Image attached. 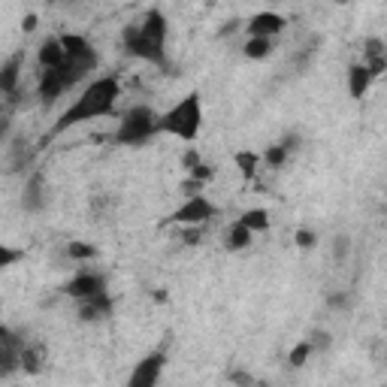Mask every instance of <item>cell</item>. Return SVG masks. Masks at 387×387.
<instances>
[{
	"instance_id": "cell-1",
	"label": "cell",
	"mask_w": 387,
	"mask_h": 387,
	"mask_svg": "<svg viewBox=\"0 0 387 387\" xmlns=\"http://www.w3.org/2000/svg\"><path fill=\"white\" fill-rule=\"evenodd\" d=\"M118 97H121V82L115 79V76H100V79H94L79 97H76V103L67 106L64 115L52 124V131L45 133L43 142L58 140L60 133H67L76 124H85V121H97V118L115 115Z\"/></svg>"
},
{
	"instance_id": "cell-2",
	"label": "cell",
	"mask_w": 387,
	"mask_h": 387,
	"mask_svg": "<svg viewBox=\"0 0 387 387\" xmlns=\"http://www.w3.org/2000/svg\"><path fill=\"white\" fill-rule=\"evenodd\" d=\"M200 127H203V97L191 91V94H185L176 106H170V109L161 115V133H170V136H179L181 142H197V136H200Z\"/></svg>"
},
{
	"instance_id": "cell-3",
	"label": "cell",
	"mask_w": 387,
	"mask_h": 387,
	"mask_svg": "<svg viewBox=\"0 0 387 387\" xmlns=\"http://www.w3.org/2000/svg\"><path fill=\"white\" fill-rule=\"evenodd\" d=\"M157 133H161V115H157L151 106L136 103L121 115L118 131L112 133V142H115V146L140 148V146H146V142L155 140Z\"/></svg>"
},
{
	"instance_id": "cell-4",
	"label": "cell",
	"mask_w": 387,
	"mask_h": 387,
	"mask_svg": "<svg viewBox=\"0 0 387 387\" xmlns=\"http://www.w3.org/2000/svg\"><path fill=\"white\" fill-rule=\"evenodd\" d=\"M118 45L124 49V55L140 58V60H146V64H151V67H161V70H166V67H170V58H166V45L151 43L148 36L142 34L140 21H133V25H127L124 30H121Z\"/></svg>"
},
{
	"instance_id": "cell-5",
	"label": "cell",
	"mask_w": 387,
	"mask_h": 387,
	"mask_svg": "<svg viewBox=\"0 0 387 387\" xmlns=\"http://www.w3.org/2000/svg\"><path fill=\"white\" fill-rule=\"evenodd\" d=\"M218 215H221V209H218L209 197L194 194V197H185V203H181L166 221L179 224V227H185V224H209L212 218H218Z\"/></svg>"
},
{
	"instance_id": "cell-6",
	"label": "cell",
	"mask_w": 387,
	"mask_h": 387,
	"mask_svg": "<svg viewBox=\"0 0 387 387\" xmlns=\"http://www.w3.org/2000/svg\"><path fill=\"white\" fill-rule=\"evenodd\" d=\"M49 206V179L43 170H30L25 179V191H21V209L30 215H40Z\"/></svg>"
},
{
	"instance_id": "cell-7",
	"label": "cell",
	"mask_w": 387,
	"mask_h": 387,
	"mask_svg": "<svg viewBox=\"0 0 387 387\" xmlns=\"http://www.w3.org/2000/svg\"><path fill=\"white\" fill-rule=\"evenodd\" d=\"M166 366V351H151L133 366V373L127 375V387H155L164 375Z\"/></svg>"
},
{
	"instance_id": "cell-8",
	"label": "cell",
	"mask_w": 387,
	"mask_h": 387,
	"mask_svg": "<svg viewBox=\"0 0 387 387\" xmlns=\"http://www.w3.org/2000/svg\"><path fill=\"white\" fill-rule=\"evenodd\" d=\"M103 291H109V282H106V276L97 269L76 272L70 282L64 285V294L73 300H85V297H94V294H103Z\"/></svg>"
},
{
	"instance_id": "cell-9",
	"label": "cell",
	"mask_w": 387,
	"mask_h": 387,
	"mask_svg": "<svg viewBox=\"0 0 387 387\" xmlns=\"http://www.w3.org/2000/svg\"><path fill=\"white\" fill-rule=\"evenodd\" d=\"M112 309H115V300L109 297V291L94 294V297H85V300H76V318L82 324H100L112 315Z\"/></svg>"
},
{
	"instance_id": "cell-10",
	"label": "cell",
	"mask_w": 387,
	"mask_h": 387,
	"mask_svg": "<svg viewBox=\"0 0 387 387\" xmlns=\"http://www.w3.org/2000/svg\"><path fill=\"white\" fill-rule=\"evenodd\" d=\"M60 43H64V49H67V60H73V64H85V67H91V70H97L100 58H97V49L91 45L88 36L60 34Z\"/></svg>"
},
{
	"instance_id": "cell-11",
	"label": "cell",
	"mask_w": 387,
	"mask_h": 387,
	"mask_svg": "<svg viewBox=\"0 0 387 387\" xmlns=\"http://www.w3.org/2000/svg\"><path fill=\"white\" fill-rule=\"evenodd\" d=\"M285 27H287V19L282 12H272V10L254 12L252 19L245 21V34L248 36H278Z\"/></svg>"
},
{
	"instance_id": "cell-12",
	"label": "cell",
	"mask_w": 387,
	"mask_h": 387,
	"mask_svg": "<svg viewBox=\"0 0 387 387\" xmlns=\"http://www.w3.org/2000/svg\"><path fill=\"white\" fill-rule=\"evenodd\" d=\"M30 164H34V151H30V142L25 136H10V142H6V173H25L30 170Z\"/></svg>"
},
{
	"instance_id": "cell-13",
	"label": "cell",
	"mask_w": 387,
	"mask_h": 387,
	"mask_svg": "<svg viewBox=\"0 0 387 387\" xmlns=\"http://www.w3.org/2000/svg\"><path fill=\"white\" fill-rule=\"evenodd\" d=\"M363 64H366V70L375 76H384L387 73V43L382 36H366L363 40Z\"/></svg>"
},
{
	"instance_id": "cell-14",
	"label": "cell",
	"mask_w": 387,
	"mask_h": 387,
	"mask_svg": "<svg viewBox=\"0 0 387 387\" xmlns=\"http://www.w3.org/2000/svg\"><path fill=\"white\" fill-rule=\"evenodd\" d=\"M36 64L40 70H58V67L67 64V49L60 43V36H45L36 49Z\"/></svg>"
},
{
	"instance_id": "cell-15",
	"label": "cell",
	"mask_w": 387,
	"mask_h": 387,
	"mask_svg": "<svg viewBox=\"0 0 387 387\" xmlns=\"http://www.w3.org/2000/svg\"><path fill=\"white\" fill-rule=\"evenodd\" d=\"M67 91V82L64 76H60V70H43L40 79H36V97H40L43 106H52L58 103V97Z\"/></svg>"
},
{
	"instance_id": "cell-16",
	"label": "cell",
	"mask_w": 387,
	"mask_h": 387,
	"mask_svg": "<svg viewBox=\"0 0 387 387\" xmlns=\"http://www.w3.org/2000/svg\"><path fill=\"white\" fill-rule=\"evenodd\" d=\"M21 64H25V55L21 52H15L3 60V67H0V94L3 97H12L15 91L21 88Z\"/></svg>"
},
{
	"instance_id": "cell-17",
	"label": "cell",
	"mask_w": 387,
	"mask_h": 387,
	"mask_svg": "<svg viewBox=\"0 0 387 387\" xmlns=\"http://www.w3.org/2000/svg\"><path fill=\"white\" fill-rule=\"evenodd\" d=\"M373 82H375V76L366 70L363 60L348 67V97H351V100H363V97L369 94V88H373Z\"/></svg>"
},
{
	"instance_id": "cell-18",
	"label": "cell",
	"mask_w": 387,
	"mask_h": 387,
	"mask_svg": "<svg viewBox=\"0 0 387 387\" xmlns=\"http://www.w3.org/2000/svg\"><path fill=\"white\" fill-rule=\"evenodd\" d=\"M140 27H142V34H146L151 43L166 45V34H170V21H166V15H164L161 10H148V12L140 19Z\"/></svg>"
},
{
	"instance_id": "cell-19",
	"label": "cell",
	"mask_w": 387,
	"mask_h": 387,
	"mask_svg": "<svg viewBox=\"0 0 387 387\" xmlns=\"http://www.w3.org/2000/svg\"><path fill=\"white\" fill-rule=\"evenodd\" d=\"M45 366V348L40 342H27L21 345V373L25 375H40Z\"/></svg>"
},
{
	"instance_id": "cell-20",
	"label": "cell",
	"mask_w": 387,
	"mask_h": 387,
	"mask_svg": "<svg viewBox=\"0 0 387 387\" xmlns=\"http://www.w3.org/2000/svg\"><path fill=\"white\" fill-rule=\"evenodd\" d=\"M252 242H254V230H248L239 218L227 227V233H224V248L227 252H245V248H252Z\"/></svg>"
},
{
	"instance_id": "cell-21",
	"label": "cell",
	"mask_w": 387,
	"mask_h": 387,
	"mask_svg": "<svg viewBox=\"0 0 387 387\" xmlns=\"http://www.w3.org/2000/svg\"><path fill=\"white\" fill-rule=\"evenodd\" d=\"M276 52V36H248L242 43V55L248 60H267Z\"/></svg>"
},
{
	"instance_id": "cell-22",
	"label": "cell",
	"mask_w": 387,
	"mask_h": 387,
	"mask_svg": "<svg viewBox=\"0 0 387 387\" xmlns=\"http://www.w3.org/2000/svg\"><path fill=\"white\" fill-rule=\"evenodd\" d=\"M233 161H236L242 179L252 181V179L257 176V170H261V164H263V155H257V151L245 148V151H236V155H233Z\"/></svg>"
},
{
	"instance_id": "cell-23",
	"label": "cell",
	"mask_w": 387,
	"mask_h": 387,
	"mask_svg": "<svg viewBox=\"0 0 387 387\" xmlns=\"http://www.w3.org/2000/svg\"><path fill=\"white\" fill-rule=\"evenodd\" d=\"M67 257L76 263H88V261H97L100 252H97V245H91V242L73 239V242H67Z\"/></svg>"
},
{
	"instance_id": "cell-24",
	"label": "cell",
	"mask_w": 387,
	"mask_h": 387,
	"mask_svg": "<svg viewBox=\"0 0 387 387\" xmlns=\"http://www.w3.org/2000/svg\"><path fill=\"white\" fill-rule=\"evenodd\" d=\"M239 221L248 227V230L254 233H267L269 230V212L267 209H245L239 215Z\"/></svg>"
},
{
	"instance_id": "cell-25",
	"label": "cell",
	"mask_w": 387,
	"mask_h": 387,
	"mask_svg": "<svg viewBox=\"0 0 387 387\" xmlns=\"http://www.w3.org/2000/svg\"><path fill=\"white\" fill-rule=\"evenodd\" d=\"M324 306H327L330 312L348 315L354 309V297H351V291H330L327 297H324Z\"/></svg>"
},
{
	"instance_id": "cell-26",
	"label": "cell",
	"mask_w": 387,
	"mask_h": 387,
	"mask_svg": "<svg viewBox=\"0 0 387 387\" xmlns=\"http://www.w3.org/2000/svg\"><path fill=\"white\" fill-rule=\"evenodd\" d=\"M287 161H291V151H287L282 142H272V146H267V151H263V164H267L269 170H282Z\"/></svg>"
},
{
	"instance_id": "cell-27",
	"label": "cell",
	"mask_w": 387,
	"mask_h": 387,
	"mask_svg": "<svg viewBox=\"0 0 387 387\" xmlns=\"http://www.w3.org/2000/svg\"><path fill=\"white\" fill-rule=\"evenodd\" d=\"M312 354H315L312 342H309V339H302V342H297V345L291 348V354H287V366H291V369H302Z\"/></svg>"
},
{
	"instance_id": "cell-28",
	"label": "cell",
	"mask_w": 387,
	"mask_h": 387,
	"mask_svg": "<svg viewBox=\"0 0 387 387\" xmlns=\"http://www.w3.org/2000/svg\"><path fill=\"white\" fill-rule=\"evenodd\" d=\"M351 248H354L351 236H348V233H336V236H333V245H330V257L336 263H345L348 257H351Z\"/></svg>"
},
{
	"instance_id": "cell-29",
	"label": "cell",
	"mask_w": 387,
	"mask_h": 387,
	"mask_svg": "<svg viewBox=\"0 0 387 387\" xmlns=\"http://www.w3.org/2000/svg\"><path fill=\"white\" fill-rule=\"evenodd\" d=\"M179 239H181V245H188V248L203 245V239H206V224H185L179 230Z\"/></svg>"
},
{
	"instance_id": "cell-30",
	"label": "cell",
	"mask_w": 387,
	"mask_h": 387,
	"mask_svg": "<svg viewBox=\"0 0 387 387\" xmlns=\"http://www.w3.org/2000/svg\"><path fill=\"white\" fill-rule=\"evenodd\" d=\"M309 342H312L315 348V354H327L330 348H333V333L330 330H324V327H315V330H309Z\"/></svg>"
},
{
	"instance_id": "cell-31",
	"label": "cell",
	"mask_w": 387,
	"mask_h": 387,
	"mask_svg": "<svg viewBox=\"0 0 387 387\" xmlns=\"http://www.w3.org/2000/svg\"><path fill=\"white\" fill-rule=\"evenodd\" d=\"M294 245L300 248V252H312L318 245V233L312 227H297V233H294Z\"/></svg>"
},
{
	"instance_id": "cell-32",
	"label": "cell",
	"mask_w": 387,
	"mask_h": 387,
	"mask_svg": "<svg viewBox=\"0 0 387 387\" xmlns=\"http://www.w3.org/2000/svg\"><path fill=\"white\" fill-rule=\"evenodd\" d=\"M19 261H25V248H12V245H0V267L3 269H10V267H15Z\"/></svg>"
},
{
	"instance_id": "cell-33",
	"label": "cell",
	"mask_w": 387,
	"mask_h": 387,
	"mask_svg": "<svg viewBox=\"0 0 387 387\" xmlns=\"http://www.w3.org/2000/svg\"><path fill=\"white\" fill-rule=\"evenodd\" d=\"M200 164H203V155H200V148H197L194 142H191V146H188L185 151H181V170L191 173L194 166H200Z\"/></svg>"
},
{
	"instance_id": "cell-34",
	"label": "cell",
	"mask_w": 387,
	"mask_h": 387,
	"mask_svg": "<svg viewBox=\"0 0 387 387\" xmlns=\"http://www.w3.org/2000/svg\"><path fill=\"white\" fill-rule=\"evenodd\" d=\"M203 188H206V181H200V179H194V176H188L185 181L179 185V191L185 194V197H194V194H203Z\"/></svg>"
},
{
	"instance_id": "cell-35",
	"label": "cell",
	"mask_w": 387,
	"mask_h": 387,
	"mask_svg": "<svg viewBox=\"0 0 387 387\" xmlns=\"http://www.w3.org/2000/svg\"><path fill=\"white\" fill-rule=\"evenodd\" d=\"M278 142H282V146H285L287 151H291V155H294V151H300V148H302V136H300L297 131L285 133V136H282V140H278Z\"/></svg>"
},
{
	"instance_id": "cell-36",
	"label": "cell",
	"mask_w": 387,
	"mask_h": 387,
	"mask_svg": "<svg viewBox=\"0 0 387 387\" xmlns=\"http://www.w3.org/2000/svg\"><path fill=\"white\" fill-rule=\"evenodd\" d=\"M188 176H194V179H200V181H206V185H209V181L215 179V173H212V166H209L206 161H203L200 166H194V170L188 173Z\"/></svg>"
},
{
	"instance_id": "cell-37",
	"label": "cell",
	"mask_w": 387,
	"mask_h": 387,
	"mask_svg": "<svg viewBox=\"0 0 387 387\" xmlns=\"http://www.w3.org/2000/svg\"><path fill=\"white\" fill-rule=\"evenodd\" d=\"M227 382H233V384H254V378L245 373V369H230L227 373Z\"/></svg>"
},
{
	"instance_id": "cell-38",
	"label": "cell",
	"mask_w": 387,
	"mask_h": 387,
	"mask_svg": "<svg viewBox=\"0 0 387 387\" xmlns=\"http://www.w3.org/2000/svg\"><path fill=\"white\" fill-rule=\"evenodd\" d=\"M36 27H40V15H36V12H27L25 19H21V30H25V34H34Z\"/></svg>"
},
{
	"instance_id": "cell-39",
	"label": "cell",
	"mask_w": 387,
	"mask_h": 387,
	"mask_svg": "<svg viewBox=\"0 0 387 387\" xmlns=\"http://www.w3.org/2000/svg\"><path fill=\"white\" fill-rule=\"evenodd\" d=\"M239 27H245V25H242L239 19H230V21H227V25H224L221 30H218V36H230L233 30H239Z\"/></svg>"
},
{
	"instance_id": "cell-40",
	"label": "cell",
	"mask_w": 387,
	"mask_h": 387,
	"mask_svg": "<svg viewBox=\"0 0 387 387\" xmlns=\"http://www.w3.org/2000/svg\"><path fill=\"white\" fill-rule=\"evenodd\" d=\"M155 302H166V291H155Z\"/></svg>"
},
{
	"instance_id": "cell-41",
	"label": "cell",
	"mask_w": 387,
	"mask_h": 387,
	"mask_svg": "<svg viewBox=\"0 0 387 387\" xmlns=\"http://www.w3.org/2000/svg\"><path fill=\"white\" fill-rule=\"evenodd\" d=\"M336 3H351V0H336Z\"/></svg>"
},
{
	"instance_id": "cell-42",
	"label": "cell",
	"mask_w": 387,
	"mask_h": 387,
	"mask_svg": "<svg viewBox=\"0 0 387 387\" xmlns=\"http://www.w3.org/2000/svg\"><path fill=\"white\" fill-rule=\"evenodd\" d=\"M384 212H387V197H384Z\"/></svg>"
},
{
	"instance_id": "cell-43",
	"label": "cell",
	"mask_w": 387,
	"mask_h": 387,
	"mask_svg": "<svg viewBox=\"0 0 387 387\" xmlns=\"http://www.w3.org/2000/svg\"><path fill=\"white\" fill-rule=\"evenodd\" d=\"M384 363H387V351H384Z\"/></svg>"
}]
</instances>
